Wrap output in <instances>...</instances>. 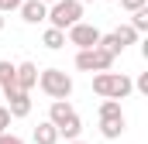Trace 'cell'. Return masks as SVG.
<instances>
[{"mask_svg":"<svg viewBox=\"0 0 148 144\" xmlns=\"http://www.w3.org/2000/svg\"><path fill=\"white\" fill-rule=\"evenodd\" d=\"M110 3H114V0H110Z\"/></svg>","mask_w":148,"mask_h":144,"instance_id":"obj_27","label":"cell"},{"mask_svg":"<svg viewBox=\"0 0 148 144\" xmlns=\"http://www.w3.org/2000/svg\"><path fill=\"white\" fill-rule=\"evenodd\" d=\"M0 144H24V141H21L17 134H10V130H3V134H0Z\"/></svg>","mask_w":148,"mask_h":144,"instance_id":"obj_21","label":"cell"},{"mask_svg":"<svg viewBox=\"0 0 148 144\" xmlns=\"http://www.w3.org/2000/svg\"><path fill=\"white\" fill-rule=\"evenodd\" d=\"M55 130H59V137H66V141H73V137H79V134H83V120H79V113H73V117H66V120H62V124H59Z\"/></svg>","mask_w":148,"mask_h":144,"instance_id":"obj_11","label":"cell"},{"mask_svg":"<svg viewBox=\"0 0 148 144\" xmlns=\"http://www.w3.org/2000/svg\"><path fill=\"white\" fill-rule=\"evenodd\" d=\"M41 45L48 48V52H59V48H66V31L62 28H45V35H41Z\"/></svg>","mask_w":148,"mask_h":144,"instance_id":"obj_10","label":"cell"},{"mask_svg":"<svg viewBox=\"0 0 148 144\" xmlns=\"http://www.w3.org/2000/svg\"><path fill=\"white\" fill-rule=\"evenodd\" d=\"M41 3H55V0H41Z\"/></svg>","mask_w":148,"mask_h":144,"instance_id":"obj_25","label":"cell"},{"mask_svg":"<svg viewBox=\"0 0 148 144\" xmlns=\"http://www.w3.org/2000/svg\"><path fill=\"white\" fill-rule=\"evenodd\" d=\"M110 65H114V55L103 52L100 45L79 48V52H76V69H79V72H107Z\"/></svg>","mask_w":148,"mask_h":144,"instance_id":"obj_4","label":"cell"},{"mask_svg":"<svg viewBox=\"0 0 148 144\" xmlns=\"http://www.w3.org/2000/svg\"><path fill=\"white\" fill-rule=\"evenodd\" d=\"M134 86H131V79L124 75V72H97L93 75V93L97 96H103V100H124L127 93H131Z\"/></svg>","mask_w":148,"mask_h":144,"instance_id":"obj_1","label":"cell"},{"mask_svg":"<svg viewBox=\"0 0 148 144\" xmlns=\"http://www.w3.org/2000/svg\"><path fill=\"white\" fill-rule=\"evenodd\" d=\"M73 113H76V110H73V103H69V100H52V107H48V120L59 127V124H62L66 117H73Z\"/></svg>","mask_w":148,"mask_h":144,"instance_id":"obj_12","label":"cell"},{"mask_svg":"<svg viewBox=\"0 0 148 144\" xmlns=\"http://www.w3.org/2000/svg\"><path fill=\"white\" fill-rule=\"evenodd\" d=\"M7 110H10V117H28L31 113V96L24 93V89H14V93H7Z\"/></svg>","mask_w":148,"mask_h":144,"instance_id":"obj_9","label":"cell"},{"mask_svg":"<svg viewBox=\"0 0 148 144\" xmlns=\"http://www.w3.org/2000/svg\"><path fill=\"white\" fill-rule=\"evenodd\" d=\"M21 21L24 24H41L45 17H48V3H41V0H21Z\"/></svg>","mask_w":148,"mask_h":144,"instance_id":"obj_7","label":"cell"},{"mask_svg":"<svg viewBox=\"0 0 148 144\" xmlns=\"http://www.w3.org/2000/svg\"><path fill=\"white\" fill-rule=\"evenodd\" d=\"M14 79H17V89L31 93L38 86V65L35 62H17V65H14Z\"/></svg>","mask_w":148,"mask_h":144,"instance_id":"obj_6","label":"cell"},{"mask_svg":"<svg viewBox=\"0 0 148 144\" xmlns=\"http://www.w3.org/2000/svg\"><path fill=\"white\" fill-rule=\"evenodd\" d=\"M79 3H90V0H79Z\"/></svg>","mask_w":148,"mask_h":144,"instance_id":"obj_26","label":"cell"},{"mask_svg":"<svg viewBox=\"0 0 148 144\" xmlns=\"http://www.w3.org/2000/svg\"><path fill=\"white\" fill-rule=\"evenodd\" d=\"M66 144H83V141H79V137H73V141H66Z\"/></svg>","mask_w":148,"mask_h":144,"instance_id":"obj_23","label":"cell"},{"mask_svg":"<svg viewBox=\"0 0 148 144\" xmlns=\"http://www.w3.org/2000/svg\"><path fill=\"white\" fill-rule=\"evenodd\" d=\"M17 89V79H14V62H0V93H14Z\"/></svg>","mask_w":148,"mask_h":144,"instance_id":"obj_14","label":"cell"},{"mask_svg":"<svg viewBox=\"0 0 148 144\" xmlns=\"http://www.w3.org/2000/svg\"><path fill=\"white\" fill-rule=\"evenodd\" d=\"M79 17H83V3H79V0H55V3H48V17H45V21H48L52 28H62V31H66V28L76 24Z\"/></svg>","mask_w":148,"mask_h":144,"instance_id":"obj_3","label":"cell"},{"mask_svg":"<svg viewBox=\"0 0 148 144\" xmlns=\"http://www.w3.org/2000/svg\"><path fill=\"white\" fill-rule=\"evenodd\" d=\"M131 28H134L138 35H145V31H148V7H138V10H131Z\"/></svg>","mask_w":148,"mask_h":144,"instance_id":"obj_16","label":"cell"},{"mask_svg":"<svg viewBox=\"0 0 148 144\" xmlns=\"http://www.w3.org/2000/svg\"><path fill=\"white\" fill-rule=\"evenodd\" d=\"M127 130V120H124V113H110V117H100V134L107 137V141H117L121 134Z\"/></svg>","mask_w":148,"mask_h":144,"instance_id":"obj_8","label":"cell"},{"mask_svg":"<svg viewBox=\"0 0 148 144\" xmlns=\"http://www.w3.org/2000/svg\"><path fill=\"white\" fill-rule=\"evenodd\" d=\"M0 31H3V14H0Z\"/></svg>","mask_w":148,"mask_h":144,"instance_id":"obj_24","label":"cell"},{"mask_svg":"<svg viewBox=\"0 0 148 144\" xmlns=\"http://www.w3.org/2000/svg\"><path fill=\"white\" fill-rule=\"evenodd\" d=\"M131 86H134L138 93H148V72H141L138 79H131Z\"/></svg>","mask_w":148,"mask_h":144,"instance_id":"obj_18","label":"cell"},{"mask_svg":"<svg viewBox=\"0 0 148 144\" xmlns=\"http://www.w3.org/2000/svg\"><path fill=\"white\" fill-rule=\"evenodd\" d=\"M10 120H14V117H10V110H7V107H0V134L10 127Z\"/></svg>","mask_w":148,"mask_h":144,"instance_id":"obj_19","label":"cell"},{"mask_svg":"<svg viewBox=\"0 0 148 144\" xmlns=\"http://www.w3.org/2000/svg\"><path fill=\"white\" fill-rule=\"evenodd\" d=\"M124 10H138V7H148V0H121Z\"/></svg>","mask_w":148,"mask_h":144,"instance_id":"obj_20","label":"cell"},{"mask_svg":"<svg viewBox=\"0 0 148 144\" xmlns=\"http://www.w3.org/2000/svg\"><path fill=\"white\" fill-rule=\"evenodd\" d=\"M38 86H41V93L52 96V100H69V96H73V75L62 72V69H45L38 75Z\"/></svg>","mask_w":148,"mask_h":144,"instance_id":"obj_2","label":"cell"},{"mask_svg":"<svg viewBox=\"0 0 148 144\" xmlns=\"http://www.w3.org/2000/svg\"><path fill=\"white\" fill-rule=\"evenodd\" d=\"M66 41L76 45V48H93L97 41H100V28H93V24H86V21H76L66 28Z\"/></svg>","mask_w":148,"mask_h":144,"instance_id":"obj_5","label":"cell"},{"mask_svg":"<svg viewBox=\"0 0 148 144\" xmlns=\"http://www.w3.org/2000/svg\"><path fill=\"white\" fill-rule=\"evenodd\" d=\"M35 144H59V130L52 120H41L35 127Z\"/></svg>","mask_w":148,"mask_h":144,"instance_id":"obj_13","label":"cell"},{"mask_svg":"<svg viewBox=\"0 0 148 144\" xmlns=\"http://www.w3.org/2000/svg\"><path fill=\"white\" fill-rule=\"evenodd\" d=\"M97 45H100V48H103V52H110L114 58H117V55H121V52H124V45H121V41H117V35H100V41H97Z\"/></svg>","mask_w":148,"mask_h":144,"instance_id":"obj_15","label":"cell"},{"mask_svg":"<svg viewBox=\"0 0 148 144\" xmlns=\"http://www.w3.org/2000/svg\"><path fill=\"white\" fill-rule=\"evenodd\" d=\"M21 7V0H0V14H7V10H17Z\"/></svg>","mask_w":148,"mask_h":144,"instance_id":"obj_22","label":"cell"},{"mask_svg":"<svg viewBox=\"0 0 148 144\" xmlns=\"http://www.w3.org/2000/svg\"><path fill=\"white\" fill-rule=\"evenodd\" d=\"M114 35H117V41H121V45H124V48H127V45H134V41H138V31H134V28H131V24H121V28H117V31H114Z\"/></svg>","mask_w":148,"mask_h":144,"instance_id":"obj_17","label":"cell"}]
</instances>
